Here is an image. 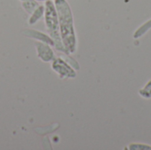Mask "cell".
I'll list each match as a JSON object with an SVG mask.
<instances>
[{
  "mask_svg": "<svg viewBox=\"0 0 151 150\" xmlns=\"http://www.w3.org/2000/svg\"><path fill=\"white\" fill-rule=\"evenodd\" d=\"M53 1L58 13L59 32L63 44L69 54H73L77 50V36L71 6L66 0Z\"/></svg>",
  "mask_w": 151,
  "mask_h": 150,
  "instance_id": "1",
  "label": "cell"
},
{
  "mask_svg": "<svg viewBox=\"0 0 151 150\" xmlns=\"http://www.w3.org/2000/svg\"><path fill=\"white\" fill-rule=\"evenodd\" d=\"M44 23L48 34L54 41V48L65 55H70L65 48L59 32L58 13L53 0H47L44 3Z\"/></svg>",
  "mask_w": 151,
  "mask_h": 150,
  "instance_id": "2",
  "label": "cell"
},
{
  "mask_svg": "<svg viewBox=\"0 0 151 150\" xmlns=\"http://www.w3.org/2000/svg\"><path fill=\"white\" fill-rule=\"evenodd\" d=\"M52 70L58 75L60 79H73L76 77V72L74 68L63 57H54L51 61Z\"/></svg>",
  "mask_w": 151,
  "mask_h": 150,
  "instance_id": "3",
  "label": "cell"
},
{
  "mask_svg": "<svg viewBox=\"0 0 151 150\" xmlns=\"http://www.w3.org/2000/svg\"><path fill=\"white\" fill-rule=\"evenodd\" d=\"M35 50H36V55L37 57L44 63L51 62L55 57V53L52 49V46L50 44H47L42 42L36 41L35 43Z\"/></svg>",
  "mask_w": 151,
  "mask_h": 150,
  "instance_id": "4",
  "label": "cell"
},
{
  "mask_svg": "<svg viewBox=\"0 0 151 150\" xmlns=\"http://www.w3.org/2000/svg\"><path fill=\"white\" fill-rule=\"evenodd\" d=\"M22 34L28 37V38H32V39H35L38 42H45L47 44H50V46L54 47V41L52 40V38L45 34V33H42L41 31H38V30H35V29H32V28H27V29H24L22 30Z\"/></svg>",
  "mask_w": 151,
  "mask_h": 150,
  "instance_id": "5",
  "label": "cell"
},
{
  "mask_svg": "<svg viewBox=\"0 0 151 150\" xmlns=\"http://www.w3.org/2000/svg\"><path fill=\"white\" fill-rule=\"evenodd\" d=\"M44 5L40 4L31 14L30 17L28 19V24L29 25H35V23H37L43 16H44Z\"/></svg>",
  "mask_w": 151,
  "mask_h": 150,
  "instance_id": "6",
  "label": "cell"
},
{
  "mask_svg": "<svg viewBox=\"0 0 151 150\" xmlns=\"http://www.w3.org/2000/svg\"><path fill=\"white\" fill-rule=\"evenodd\" d=\"M21 5L28 14H31L40 4L37 0H24L21 2Z\"/></svg>",
  "mask_w": 151,
  "mask_h": 150,
  "instance_id": "7",
  "label": "cell"
},
{
  "mask_svg": "<svg viewBox=\"0 0 151 150\" xmlns=\"http://www.w3.org/2000/svg\"><path fill=\"white\" fill-rule=\"evenodd\" d=\"M151 28V19H149L147 22L143 23L138 29H136V31L134 34V39H139L140 37H142V35H144Z\"/></svg>",
  "mask_w": 151,
  "mask_h": 150,
  "instance_id": "8",
  "label": "cell"
},
{
  "mask_svg": "<svg viewBox=\"0 0 151 150\" xmlns=\"http://www.w3.org/2000/svg\"><path fill=\"white\" fill-rule=\"evenodd\" d=\"M139 95L146 99L151 98V80H149V82L145 85V87H143L142 89H140L139 91Z\"/></svg>",
  "mask_w": 151,
  "mask_h": 150,
  "instance_id": "9",
  "label": "cell"
},
{
  "mask_svg": "<svg viewBox=\"0 0 151 150\" xmlns=\"http://www.w3.org/2000/svg\"><path fill=\"white\" fill-rule=\"evenodd\" d=\"M128 149L130 150H151V146L141 143H132L128 145Z\"/></svg>",
  "mask_w": 151,
  "mask_h": 150,
  "instance_id": "10",
  "label": "cell"
},
{
  "mask_svg": "<svg viewBox=\"0 0 151 150\" xmlns=\"http://www.w3.org/2000/svg\"><path fill=\"white\" fill-rule=\"evenodd\" d=\"M38 2H45V1H47V0H37Z\"/></svg>",
  "mask_w": 151,
  "mask_h": 150,
  "instance_id": "11",
  "label": "cell"
},
{
  "mask_svg": "<svg viewBox=\"0 0 151 150\" xmlns=\"http://www.w3.org/2000/svg\"><path fill=\"white\" fill-rule=\"evenodd\" d=\"M19 1H21V2H22V1H24V0H19Z\"/></svg>",
  "mask_w": 151,
  "mask_h": 150,
  "instance_id": "12",
  "label": "cell"
}]
</instances>
